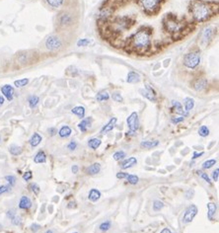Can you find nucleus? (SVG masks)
Returning a JSON list of instances; mask_svg holds the SVG:
<instances>
[{
	"label": "nucleus",
	"instance_id": "obj_1",
	"mask_svg": "<svg viewBox=\"0 0 219 233\" xmlns=\"http://www.w3.org/2000/svg\"><path fill=\"white\" fill-rule=\"evenodd\" d=\"M191 15L194 21L204 22L212 15L210 6L203 2H195L191 6Z\"/></svg>",
	"mask_w": 219,
	"mask_h": 233
},
{
	"label": "nucleus",
	"instance_id": "obj_2",
	"mask_svg": "<svg viewBox=\"0 0 219 233\" xmlns=\"http://www.w3.org/2000/svg\"><path fill=\"white\" fill-rule=\"evenodd\" d=\"M132 43L135 49L146 50L150 46V34L147 32V30H139L132 37Z\"/></svg>",
	"mask_w": 219,
	"mask_h": 233
},
{
	"label": "nucleus",
	"instance_id": "obj_3",
	"mask_svg": "<svg viewBox=\"0 0 219 233\" xmlns=\"http://www.w3.org/2000/svg\"><path fill=\"white\" fill-rule=\"evenodd\" d=\"M200 62V55L197 52H188L184 56V64L190 69L195 68Z\"/></svg>",
	"mask_w": 219,
	"mask_h": 233
},
{
	"label": "nucleus",
	"instance_id": "obj_4",
	"mask_svg": "<svg viewBox=\"0 0 219 233\" xmlns=\"http://www.w3.org/2000/svg\"><path fill=\"white\" fill-rule=\"evenodd\" d=\"M61 40H60L57 36H49L46 40V48L52 50H57L61 48Z\"/></svg>",
	"mask_w": 219,
	"mask_h": 233
},
{
	"label": "nucleus",
	"instance_id": "obj_5",
	"mask_svg": "<svg viewBox=\"0 0 219 233\" xmlns=\"http://www.w3.org/2000/svg\"><path fill=\"white\" fill-rule=\"evenodd\" d=\"M126 124L129 127L130 133H135L139 127V119H138V114L133 112L129 115V117L126 119Z\"/></svg>",
	"mask_w": 219,
	"mask_h": 233
},
{
	"label": "nucleus",
	"instance_id": "obj_6",
	"mask_svg": "<svg viewBox=\"0 0 219 233\" xmlns=\"http://www.w3.org/2000/svg\"><path fill=\"white\" fill-rule=\"evenodd\" d=\"M198 209L197 207L195 205H191L187 208L186 211H185L184 217H183V221L185 223H190L194 220V218L195 217V215L197 214Z\"/></svg>",
	"mask_w": 219,
	"mask_h": 233
},
{
	"label": "nucleus",
	"instance_id": "obj_7",
	"mask_svg": "<svg viewBox=\"0 0 219 233\" xmlns=\"http://www.w3.org/2000/svg\"><path fill=\"white\" fill-rule=\"evenodd\" d=\"M57 23L61 27H67L73 23V18L69 13L62 12L57 16Z\"/></svg>",
	"mask_w": 219,
	"mask_h": 233
},
{
	"label": "nucleus",
	"instance_id": "obj_8",
	"mask_svg": "<svg viewBox=\"0 0 219 233\" xmlns=\"http://www.w3.org/2000/svg\"><path fill=\"white\" fill-rule=\"evenodd\" d=\"M140 3L146 11H154L159 6L160 0H140Z\"/></svg>",
	"mask_w": 219,
	"mask_h": 233
},
{
	"label": "nucleus",
	"instance_id": "obj_9",
	"mask_svg": "<svg viewBox=\"0 0 219 233\" xmlns=\"http://www.w3.org/2000/svg\"><path fill=\"white\" fill-rule=\"evenodd\" d=\"M140 92H142L141 94L148 100H150L151 102H156V93L149 85H146V90H140Z\"/></svg>",
	"mask_w": 219,
	"mask_h": 233
},
{
	"label": "nucleus",
	"instance_id": "obj_10",
	"mask_svg": "<svg viewBox=\"0 0 219 233\" xmlns=\"http://www.w3.org/2000/svg\"><path fill=\"white\" fill-rule=\"evenodd\" d=\"M1 92L2 94L6 97V99L8 101H12L13 100V96H14V88L9 85V84H6V85L1 87Z\"/></svg>",
	"mask_w": 219,
	"mask_h": 233
},
{
	"label": "nucleus",
	"instance_id": "obj_11",
	"mask_svg": "<svg viewBox=\"0 0 219 233\" xmlns=\"http://www.w3.org/2000/svg\"><path fill=\"white\" fill-rule=\"evenodd\" d=\"M206 86H207V80L204 78H198L193 84V87L195 91H203Z\"/></svg>",
	"mask_w": 219,
	"mask_h": 233
},
{
	"label": "nucleus",
	"instance_id": "obj_12",
	"mask_svg": "<svg viewBox=\"0 0 219 233\" xmlns=\"http://www.w3.org/2000/svg\"><path fill=\"white\" fill-rule=\"evenodd\" d=\"M172 106H173V111L176 114H179L181 115V116H188V113L185 112V110L183 109V106H182V104L180 102H178V101H172Z\"/></svg>",
	"mask_w": 219,
	"mask_h": 233
},
{
	"label": "nucleus",
	"instance_id": "obj_13",
	"mask_svg": "<svg viewBox=\"0 0 219 233\" xmlns=\"http://www.w3.org/2000/svg\"><path fill=\"white\" fill-rule=\"evenodd\" d=\"M117 118H112V119L109 121V123H108L107 124H105V126L103 127V129L101 130V133L105 134L107 133H109V131L113 130L114 126H116V124H117Z\"/></svg>",
	"mask_w": 219,
	"mask_h": 233
},
{
	"label": "nucleus",
	"instance_id": "obj_14",
	"mask_svg": "<svg viewBox=\"0 0 219 233\" xmlns=\"http://www.w3.org/2000/svg\"><path fill=\"white\" fill-rule=\"evenodd\" d=\"M32 207V202L31 200L26 197V196H23V197L20 199L19 202V208L21 209H30Z\"/></svg>",
	"mask_w": 219,
	"mask_h": 233
},
{
	"label": "nucleus",
	"instance_id": "obj_15",
	"mask_svg": "<svg viewBox=\"0 0 219 233\" xmlns=\"http://www.w3.org/2000/svg\"><path fill=\"white\" fill-rule=\"evenodd\" d=\"M207 217L209 220H213V217L217 211V205L214 202H208L207 204Z\"/></svg>",
	"mask_w": 219,
	"mask_h": 233
},
{
	"label": "nucleus",
	"instance_id": "obj_16",
	"mask_svg": "<svg viewBox=\"0 0 219 233\" xmlns=\"http://www.w3.org/2000/svg\"><path fill=\"white\" fill-rule=\"evenodd\" d=\"M166 24H167V28L169 29V31H171V32H177L181 28V25L179 24V22L176 21V20L168 19V21L166 22Z\"/></svg>",
	"mask_w": 219,
	"mask_h": 233
},
{
	"label": "nucleus",
	"instance_id": "obj_17",
	"mask_svg": "<svg viewBox=\"0 0 219 233\" xmlns=\"http://www.w3.org/2000/svg\"><path fill=\"white\" fill-rule=\"evenodd\" d=\"M101 196L102 195H101V192L99 190H97V189H91L89 192V195H88V199H89V201L95 202L100 200Z\"/></svg>",
	"mask_w": 219,
	"mask_h": 233
},
{
	"label": "nucleus",
	"instance_id": "obj_18",
	"mask_svg": "<svg viewBox=\"0 0 219 233\" xmlns=\"http://www.w3.org/2000/svg\"><path fill=\"white\" fill-rule=\"evenodd\" d=\"M100 171H101V164L100 163H93L92 165H90V166L86 169L87 174L91 175V176L98 174Z\"/></svg>",
	"mask_w": 219,
	"mask_h": 233
},
{
	"label": "nucleus",
	"instance_id": "obj_19",
	"mask_svg": "<svg viewBox=\"0 0 219 233\" xmlns=\"http://www.w3.org/2000/svg\"><path fill=\"white\" fill-rule=\"evenodd\" d=\"M136 163H137V159L135 157H129V159H126L123 162H122V164H120V168L122 169H129V168H131L132 166H134Z\"/></svg>",
	"mask_w": 219,
	"mask_h": 233
},
{
	"label": "nucleus",
	"instance_id": "obj_20",
	"mask_svg": "<svg viewBox=\"0 0 219 233\" xmlns=\"http://www.w3.org/2000/svg\"><path fill=\"white\" fill-rule=\"evenodd\" d=\"M34 162L38 164H42V163H46V155L45 153V151L40 150L38 153L36 154L35 158H34Z\"/></svg>",
	"mask_w": 219,
	"mask_h": 233
},
{
	"label": "nucleus",
	"instance_id": "obj_21",
	"mask_svg": "<svg viewBox=\"0 0 219 233\" xmlns=\"http://www.w3.org/2000/svg\"><path fill=\"white\" fill-rule=\"evenodd\" d=\"M126 81L129 83H136V82H139L140 81V75L136 72L134 71H130L127 74V78Z\"/></svg>",
	"mask_w": 219,
	"mask_h": 233
},
{
	"label": "nucleus",
	"instance_id": "obj_22",
	"mask_svg": "<svg viewBox=\"0 0 219 233\" xmlns=\"http://www.w3.org/2000/svg\"><path fill=\"white\" fill-rule=\"evenodd\" d=\"M91 121H92V120H91V118H89V119H84L83 121H81L78 124L79 130H81L82 133H86L87 129L91 127Z\"/></svg>",
	"mask_w": 219,
	"mask_h": 233
},
{
	"label": "nucleus",
	"instance_id": "obj_23",
	"mask_svg": "<svg viewBox=\"0 0 219 233\" xmlns=\"http://www.w3.org/2000/svg\"><path fill=\"white\" fill-rule=\"evenodd\" d=\"M42 139H43L42 136H40L38 133H35L32 136V137L30 138V144H31L32 147H36V146H38L40 143H41Z\"/></svg>",
	"mask_w": 219,
	"mask_h": 233
},
{
	"label": "nucleus",
	"instance_id": "obj_24",
	"mask_svg": "<svg viewBox=\"0 0 219 233\" xmlns=\"http://www.w3.org/2000/svg\"><path fill=\"white\" fill-rule=\"evenodd\" d=\"M71 113L76 115L77 117L81 118L83 119L84 116H85V108L83 106H77V107H74L73 109L71 110Z\"/></svg>",
	"mask_w": 219,
	"mask_h": 233
},
{
	"label": "nucleus",
	"instance_id": "obj_25",
	"mask_svg": "<svg viewBox=\"0 0 219 233\" xmlns=\"http://www.w3.org/2000/svg\"><path fill=\"white\" fill-rule=\"evenodd\" d=\"M71 133H72V130H71V129H70L68 126H63L61 129L58 130L59 136L62 137V138L68 137L70 134H71Z\"/></svg>",
	"mask_w": 219,
	"mask_h": 233
},
{
	"label": "nucleus",
	"instance_id": "obj_26",
	"mask_svg": "<svg viewBox=\"0 0 219 233\" xmlns=\"http://www.w3.org/2000/svg\"><path fill=\"white\" fill-rule=\"evenodd\" d=\"M158 145H159V141L158 140H145L140 143V146L144 148H154L158 146Z\"/></svg>",
	"mask_w": 219,
	"mask_h": 233
},
{
	"label": "nucleus",
	"instance_id": "obj_27",
	"mask_svg": "<svg viewBox=\"0 0 219 233\" xmlns=\"http://www.w3.org/2000/svg\"><path fill=\"white\" fill-rule=\"evenodd\" d=\"M96 99L99 101V102H104V101H108L110 99V95H109V93H108V91L103 90L97 94Z\"/></svg>",
	"mask_w": 219,
	"mask_h": 233
},
{
	"label": "nucleus",
	"instance_id": "obj_28",
	"mask_svg": "<svg viewBox=\"0 0 219 233\" xmlns=\"http://www.w3.org/2000/svg\"><path fill=\"white\" fill-rule=\"evenodd\" d=\"M102 144V141L99 138H91V139L88 141V145L90 148L92 149H97V148L100 147V145Z\"/></svg>",
	"mask_w": 219,
	"mask_h": 233
},
{
	"label": "nucleus",
	"instance_id": "obj_29",
	"mask_svg": "<svg viewBox=\"0 0 219 233\" xmlns=\"http://www.w3.org/2000/svg\"><path fill=\"white\" fill-rule=\"evenodd\" d=\"M194 99L187 97L186 99H185V110H186V112H187V113L190 112V111L194 108Z\"/></svg>",
	"mask_w": 219,
	"mask_h": 233
},
{
	"label": "nucleus",
	"instance_id": "obj_30",
	"mask_svg": "<svg viewBox=\"0 0 219 233\" xmlns=\"http://www.w3.org/2000/svg\"><path fill=\"white\" fill-rule=\"evenodd\" d=\"M212 37V29L211 28H206L204 29V31L203 32V40L204 43H208Z\"/></svg>",
	"mask_w": 219,
	"mask_h": 233
},
{
	"label": "nucleus",
	"instance_id": "obj_31",
	"mask_svg": "<svg viewBox=\"0 0 219 233\" xmlns=\"http://www.w3.org/2000/svg\"><path fill=\"white\" fill-rule=\"evenodd\" d=\"M9 152L11 153L12 155H15V156H17V155H20L22 153V148L18 146V145H15V144H12L11 146L9 147Z\"/></svg>",
	"mask_w": 219,
	"mask_h": 233
},
{
	"label": "nucleus",
	"instance_id": "obj_32",
	"mask_svg": "<svg viewBox=\"0 0 219 233\" xmlns=\"http://www.w3.org/2000/svg\"><path fill=\"white\" fill-rule=\"evenodd\" d=\"M28 102H29V105L31 108H36L37 105H38L39 102H40V98L38 96H36V95H32V96L29 97Z\"/></svg>",
	"mask_w": 219,
	"mask_h": 233
},
{
	"label": "nucleus",
	"instance_id": "obj_33",
	"mask_svg": "<svg viewBox=\"0 0 219 233\" xmlns=\"http://www.w3.org/2000/svg\"><path fill=\"white\" fill-rule=\"evenodd\" d=\"M46 2L49 6H52L53 8H59L62 6L64 0H46Z\"/></svg>",
	"mask_w": 219,
	"mask_h": 233
},
{
	"label": "nucleus",
	"instance_id": "obj_34",
	"mask_svg": "<svg viewBox=\"0 0 219 233\" xmlns=\"http://www.w3.org/2000/svg\"><path fill=\"white\" fill-rule=\"evenodd\" d=\"M111 227H112V222H111L110 220L104 221L99 225V229L101 231H108Z\"/></svg>",
	"mask_w": 219,
	"mask_h": 233
},
{
	"label": "nucleus",
	"instance_id": "obj_35",
	"mask_svg": "<svg viewBox=\"0 0 219 233\" xmlns=\"http://www.w3.org/2000/svg\"><path fill=\"white\" fill-rule=\"evenodd\" d=\"M28 83H29V79L28 78H23V79L16 80L15 82H14V85L17 87V88H21V87L26 86Z\"/></svg>",
	"mask_w": 219,
	"mask_h": 233
},
{
	"label": "nucleus",
	"instance_id": "obj_36",
	"mask_svg": "<svg viewBox=\"0 0 219 233\" xmlns=\"http://www.w3.org/2000/svg\"><path fill=\"white\" fill-rule=\"evenodd\" d=\"M126 180L131 185H136L138 183V181H139V178H138L136 175L129 174V175H127V177H126Z\"/></svg>",
	"mask_w": 219,
	"mask_h": 233
},
{
	"label": "nucleus",
	"instance_id": "obj_37",
	"mask_svg": "<svg viewBox=\"0 0 219 233\" xmlns=\"http://www.w3.org/2000/svg\"><path fill=\"white\" fill-rule=\"evenodd\" d=\"M164 208V204L163 202H161L159 200H155L153 202V211H159Z\"/></svg>",
	"mask_w": 219,
	"mask_h": 233
},
{
	"label": "nucleus",
	"instance_id": "obj_38",
	"mask_svg": "<svg viewBox=\"0 0 219 233\" xmlns=\"http://www.w3.org/2000/svg\"><path fill=\"white\" fill-rule=\"evenodd\" d=\"M198 134L203 137L207 136L208 134H209V129H208L206 126H201L200 127V130H198Z\"/></svg>",
	"mask_w": 219,
	"mask_h": 233
},
{
	"label": "nucleus",
	"instance_id": "obj_39",
	"mask_svg": "<svg viewBox=\"0 0 219 233\" xmlns=\"http://www.w3.org/2000/svg\"><path fill=\"white\" fill-rule=\"evenodd\" d=\"M113 157H114V159L116 160V161H120V160H122V159H123L124 157H126V152L123 151V150L117 151V152L114 153Z\"/></svg>",
	"mask_w": 219,
	"mask_h": 233
},
{
	"label": "nucleus",
	"instance_id": "obj_40",
	"mask_svg": "<svg viewBox=\"0 0 219 233\" xmlns=\"http://www.w3.org/2000/svg\"><path fill=\"white\" fill-rule=\"evenodd\" d=\"M216 164V160L215 159H209L204 161L203 163V169H210L211 167H213L214 165Z\"/></svg>",
	"mask_w": 219,
	"mask_h": 233
},
{
	"label": "nucleus",
	"instance_id": "obj_41",
	"mask_svg": "<svg viewBox=\"0 0 219 233\" xmlns=\"http://www.w3.org/2000/svg\"><path fill=\"white\" fill-rule=\"evenodd\" d=\"M5 180L8 182V185H10L11 187H14L15 184H16V178H15V176H12V175H8V176H6Z\"/></svg>",
	"mask_w": 219,
	"mask_h": 233
},
{
	"label": "nucleus",
	"instance_id": "obj_42",
	"mask_svg": "<svg viewBox=\"0 0 219 233\" xmlns=\"http://www.w3.org/2000/svg\"><path fill=\"white\" fill-rule=\"evenodd\" d=\"M11 188L12 187L10 185H2V186H0V195L8 193L9 191H11Z\"/></svg>",
	"mask_w": 219,
	"mask_h": 233
},
{
	"label": "nucleus",
	"instance_id": "obj_43",
	"mask_svg": "<svg viewBox=\"0 0 219 233\" xmlns=\"http://www.w3.org/2000/svg\"><path fill=\"white\" fill-rule=\"evenodd\" d=\"M30 188H31V190L34 192V194H35L36 196H38L40 194V191H41V190H40V187H39L38 184L33 183V184L30 185Z\"/></svg>",
	"mask_w": 219,
	"mask_h": 233
},
{
	"label": "nucleus",
	"instance_id": "obj_44",
	"mask_svg": "<svg viewBox=\"0 0 219 233\" xmlns=\"http://www.w3.org/2000/svg\"><path fill=\"white\" fill-rule=\"evenodd\" d=\"M203 171H197V174L198 175H200V177L203 179V180L206 182V183H208L209 185H211V181H210V179H209V177H208V175L206 174V173H201Z\"/></svg>",
	"mask_w": 219,
	"mask_h": 233
},
{
	"label": "nucleus",
	"instance_id": "obj_45",
	"mask_svg": "<svg viewBox=\"0 0 219 233\" xmlns=\"http://www.w3.org/2000/svg\"><path fill=\"white\" fill-rule=\"evenodd\" d=\"M90 43V40L88 39H81L77 42V46H86Z\"/></svg>",
	"mask_w": 219,
	"mask_h": 233
},
{
	"label": "nucleus",
	"instance_id": "obj_46",
	"mask_svg": "<svg viewBox=\"0 0 219 233\" xmlns=\"http://www.w3.org/2000/svg\"><path fill=\"white\" fill-rule=\"evenodd\" d=\"M67 148L70 150V151H74L77 148V143H76V141H74V140H72V141H70V142L68 143V145H67Z\"/></svg>",
	"mask_w": 219,
	"mask_h": 233
},
{
	"label": "nucleus",
	"instance_id": "obj_47",
	"mask_svg": "<svg viewBox=\"0 0 219 233\" xmlns=\"http://www.w3.org/2000/svg\"><path fill=\"white\" fill-rule=\"evenodd\" d=\"M32 177H33V173H32V171H27V172H25L24 174H23V179H24L25 181H29V180H31Z\"/></svg>",
	"mask_w": 219,
	"mask_h": 233
},
{
	"label": "nucleus",
	"instance_id": "obj_48",
	"mask_svg": "<svg viewBox=\"0 0 219 233\" xmlns=\"http://www.w3.org/2000/svg\"><path fill=\"white\" fill-rule=\"evenodd\" d=\"M171 121L173 124H179V123H182V121H184V117H173L171 119Z\"/></svg>",
	"mask_w": 219,
	"mask_h": 233
},
{
	"label": "nucleus",
	"instance_id": "obj_49",
	"mask_svg": "<svg viewBox=\"0 0 219 233\" xmlns=\"http://www.w3.org/2000/svg\"><path fill=\"white\" fill-rule=\"evenodd\" d=\"M218 179H219V169L216 168L213 172H212V180L217 182Z\"/></svg>",
	"mask_w": 219,
	"mask_h": 233
},
{
	"label": "nucleus",
	"instance_id": "obj_50",
	"mask_svg": "<svg viewBox=\"0 0 219 233\" xmlns=\"http://www.w3.org/2000/svg\"><path fill=\"white\" fill-rule=\"evenodd\" d=\"M113 99L116 101V102H123V100L120 93H114L113 94Z\"/></svg>",
	"mask_w": 219,
	"mask_h": 233
},
{
	"label": "nucleus",
	"instance_id": "obj_51",
	"mask_svg": "<svg viewBox=\"0 0 219 233\" xmlns=\"http://www.w3.org/2000/svg\"><path fill=\"white\" fill-rule=\"evenodd\" d=\"M127 175H129V173H124V172H119V173H117L116 177H117V179H120V180H122V179L126 178Z\"/></svg>",
	"mask_w": 219,
	"mask_h": 233
},
{
	"label": "nucleus",
	"instance_id": "obj_52",
	"mask_svg": "<svg viewBox=\"0 0 219 233\" xmlns=\"http://www.w3.org/2000/svg\"><path fill=\"white\" fill-rule=\"evenodd\" d=\"M11 221H12V223H13V224H15V225H19L20 223H21V218H20L19 217H17V215H15L14 218L11 219Z\"/></svg>",
	"mask_w": 219,
	"mask_h": 233
},
{
	"label": "nucleus",
	"instance_id": "obj_53",
	"mask_svg": "<svg viewBox=\"0 0 219 233\" xmlns=\"http://www.w3.org/2000/svg\"><path fill=\"white\" fill-rule=\"evenodd\" d=\"M48 131H49V134L50 136H55V134L57 133V130L55 129V127H49V129L48 130Z\"/></svg>",
	"mask_w": 219,
	"mask_h": 233
},
{
	"label": "nucleus",
	"instance_id": "obj_54",
	"mask_svg": "<svg viewBox=\"0 0 219 233\" xmlns=\"http://www.w3.org/2000/svg\"><path fill=\"white\" fill-rule=\"evenodd\" d=\"M40 228H41V226H40L39 224H37V223H34V224L31 225V230L33 232H37Z\"/></svg>",
	"mask_w": 219,
	"mask_h": 233
},
{
	"label": "nucleus",
	"instance_id": "obj_55",
	"mask_svg": "<svg viewBox=\"0 0 219 233\" xmlns=\"http://www.w3.org/2000/svg\"><path fill=\"white\" fill-rule=\"evenodd\" d=\"M15 215H16L15 211H7V217H8L10 219H13V218H14Z\"/></svg>",
	"mask_w": 219,
	"mask_h": 233
},
{
	"label": "nucleus",
	"instance_id": "obj_56",
	"mask_svg": "<svg viewBox=\"0 0 219 233\" xmlns=\"http://www.w3.org/2000/svg\"><path fill=\"white\" fill-rule=\"evenodd\" d=\"M203 154H204L203 152H200V153H198V152H195V151H194V154H193V159H197V158L203 156Z\"/></svg>",
	"mask_w": 219,
	"mask_h": 233
},
{
	"label": "nucleus",
	"instance_id": "obj_57",
	"mask_svg": "<svg viewBox=\"0 0 219 233\" xmlns=\"http://www.w3.org/2000/svg\"><path fill=\"white\" fill-rule=\"evenodd\" d=\"M71 170H72V172H73V174H77V172H78L79 168H78V166H77V165H73L72 168H71Z\"/></svg>",
	"mask_w": 219,
	"mask_h": 233
},
{
	"label": "nucleus",
	"instance_id": "obj_58",
	"mask_svg": "<svg viewBox=\"0 0 219 233\" xmlns=\"http://www.w3.org/2000/svg\"><path fill=\"white\" fill-rule=\"evenodd\" d=\"M160 233H172V231L170 230L169 228L165 227V228H163V229H162V231H161Z\"/></svg>",
	"mask_w": 219,
	"mask_h": 233
},
{
	"label": "nucleus",
	"instance_id": "obj_59",
	"mask_svg": "<svg viewBox=\"0 0 219 233\" xmlns=\"http://www.w3.org/2000/svg\"><path fill=\"white\" fill-rule=\"evenodd\" d=\"M3 104H4V98H3L1 95H0V106H1V105H3Z\"/></svg>",
	"mask_w": 219,
	"mask_h": 233
},
{
	"label": "nucleus",
	"instance_id": "obj_60",
	"mask_svg": "<svg viewBox=\"0 0 219 233\" xmlns=\"http://www.w3.org/2000/svg\"><path fill=\"white\" fill-rule=\"evenodd\" d=\"M46 233H53V231H52V230H50V229H49V230H48Z\"/></svg>",
	"mask_w": 219,
	"mask_h": 233
},
{
	"label": "nucleus",
	"instance_id": "obj_61",
	"mask_svg": "<svg viewBox=\"0 0 219 233\" xmlns=\"http://www.w3.org/2000/svg\"><path fill=\"white\" fill-rule=\"evenodd\" d=\"M0 142H1V136H0Z\"/></svg>",
	"mask_w": 219,
	"mask_h": 233
},
{
	"label": "nucleus",
	"instance_id": "obj_62",
	"mask_svg": "<svg viewBox=\"0 0 219 233\" xmlns=\"http://www.w3.org/2000/svg\"><path fill=\"white\" fill-rule=\"evenodd\" d=\"M73 233H78V232H73Z\"/></svg>",
	"mask_w": 219,
	"mask_h": 233
}]
</instances>
